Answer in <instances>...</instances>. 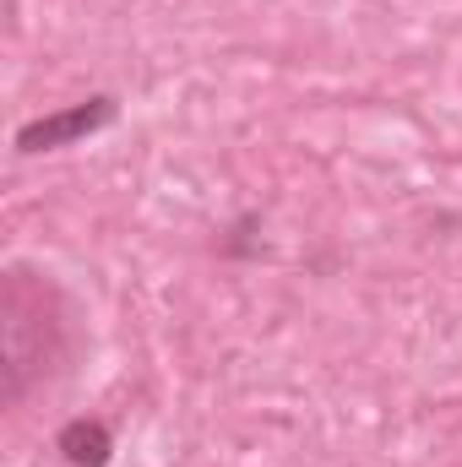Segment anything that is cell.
I'll return each mask as SVG.
<instances>
[{"label":"cell","instance_id":"7a4b0ae2","mask_svg":"<svg viewBox=\"0 0 462 467\" xmlns=\"http://www.w3.org/2000/svg\"><path fill=\"white\" fill-rule=\"evenodd\" d=\"M55 451L71 467H110L115 462V435L104 419H71V424H60Z\"/></svg>","mask_w":462,"mask_h":467},{"label":"cell","instance_id":"6da1fadb","mask_svg":"<svg viewBox=\"0 0 462 467\" xmlns=\"http://www.w3.org/2000/svg\"><path fill=\"white\" fill-rule=\"evenodd\" d=\"M115 115H120L115 99H110V93H93V99H82V104H71V109L27 119V125L16 130V152H22V158H33V152H60V147H71V141H82V136L115 125Z\"/></svg>","mask_w":462,"mask_h":467}]
</instances>
